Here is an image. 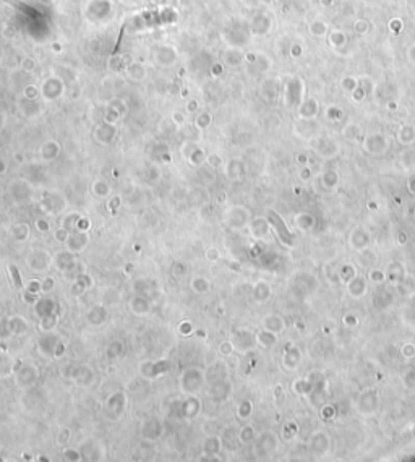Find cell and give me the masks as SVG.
<instances>
[{
	"label": "cell",
	"mask_w": 415,
	"mask_h": 462,
	"mask_svg": "<svg viewBox=\"0 0 415 462\" xmlns=\"http://www.w3.org/2000/svg\"><path fill=\"white\" fill-rule=\"evenodd\" d=\"M320 114V102L315 97H307L297 107V117L300 120H315Z\"/></svg>",
	"instance_id": "cell-9"
},
{
	"label": "cell",
	"mask_w": 415,
	"mask_h": 462,
	"mask_svg": "<svg viewBox=\"0 0 415 462\" xmlns=\"http://www.w3.org/2000/svg\"><path fill=\"white\" fill-rule=\"evenodd\" d=\"M252 412H253V404L250 402V401H243L240 405H238V409H237V415H238V419H248V417L252 415Z\"/></svg>",
	"instance_id": "cell-39"
},
{
	"label": "cell",
	"mask_w": 415,
	"mask_h": 462,
	"mask_svg": "<svg viewBox=\"0 0 415 462\" xmlns=\"http://www.w3.org/2000/svg\"><path fill=\"white\" fill-rule=\"evenodd\" d=\"M328 42L331 44L333 47L341 49V47H344L349 42V34L344 31V30H339V28L331 30L328 33Z\"/></svg>",
	"instance_id": "cell-24"
},
{
	"label": "cell",
	"mask_w": 415,
	"mask_h": 462,
	"mask_svg": "<svg viewBox=\"0 0 415 462\" xmlns=\"http://www.w3.org/2000/svg\"><path fill=\"white\" fill-rule=\"evenodd\" d=\"M198 414H200V402L193 397L188 399V402H185V405H183V417L191 420V419H195Z\"/></svg>",
	"instance_id": "cell-33"
},
{
	"label": "cell",
	"mask_w": 415,
	"mask_h": 462,
	"mask_svg": "<svg viewBox=\"0 0 415 462\" xmlns=\"http://www.w3.org/2000/svg\"><path fill=\"white\" fill-rule=\"evenodd\" d=\"M255 444H257L255 448H257V451L260 452V454H269V452H272L276 449L278 438L271 431H264L263 434H260V437H257Z\"/></svg>",
	"instance_id": "cell-11"
},
{
	"label": "cell",
	"mask_w": 415,
	"mask_h": 462,
	"mask_svg": "<svg viewBox=\"0 0 415 462\" xmlns=\"http://www.w3.org/2000/svg\"><path fill=\"white\" fill-rule=\"evenodd\" d=\"M164 431L162 422L159 419H148L141 426V437L145 443H156L161 440Z\"/></svg>",
	"instance_id": "cell-7"
},
{
	"label": "cell",
	"mask_w": 415,
	"mask_h": 462,
	"mask_svg": "<svg viewBox=\"0 0 415 462\" xmlns=\"http://www.w3.org/2000/svg\"><path fill=\"white\" fill-rule=\"evenodd\" d=\"M386 107H388V111H396V109H397V102H394V101L388 102V104H386Z\"/></svg>",
	"instance_id": "cell-57"
},
{
	"label": "cell",
	"mask_w": 415,
	"mask_h": 462,
	"mask_svg": "<svg viewBox=\"0 0 415 462\" xmlns=\"http://www.w3.org/2000/svg\"><path fill=\"white\" fill-rule=\"evenodd\" d=\"M412 13L415 15V0H412Z\"/></svg>",
	"instance_id": "cell-59"
},
{
	"label": "cell",
	"mask_w": 415,
	"mask_h": 462,
	"mask_svg": "<svg viewBox=\"0 0 415 462\" xmlns=\"http://www.w3.org/2000/svg\"><path fill=\"white\" fill-rule=\"evenodd\" d=\"M79 451H81V457L85 462H101L105 454L102 444L96 440L83 441L79 444Z\"/></svg>",
	"instance_id": "cell-5"
},
{
	"label": "cell",
	"mask_w": 415,
	"mask_h": 462,
	"mask_svg": "<svg viewBox=\"0 0 415 462\" xmlns=\"http://www.w3.org/2000/svg\"><path fill=\"white\" fill-rule=\"evenodd\" d=\"M62 456L67 462H83L81 457V451L79 448H73V446H65L64 451H62Z\"/></svg>",
	"instance_id": "cell-35"
},
{
	"label": "cell",
	"mask_w": 415,
	"mask_h": 462,
	"mask_svg": "<svg viewBox=\"0 0 415 462\" xmlns=\"http://www.w3.org/2000/svg\"><path fill=\"white\" fill-rule=\"evenodd\" d=\"M396 140L404 148L412 146L415 143V127L410 123H402L396 131Z\"/></svg>",
	"instance_id": "cell-16"
},
{
	"label": "cell",
	"mask_w": 415,
	"mask_h": 462,
	"mask_svg": "<svg viewBox=\"0 0 415 462\" xmlns=\"http://www.w3.org/2000/svg\"><path fill=\"white\" fill-rule=\"evenodd\" d=\"M269 295H271L269 287H268L264 282H261L260 286L257 287V292H255V297H257V300H260V302H264V300H268V298H269Z\"/></svg>",
	"instance_id": "cell-42"
},
{
	"label": "cell",
	"mask_w": 415,
	"mask_h": 462,
	"mask_svg": "<svg viewBox=\"0 0 415 462\" xmlns=\"http://www.w3.org/2000/svg\"><path fill=\"white\" fill-rule=\"evenodd\" d=\"M346 289H347V294L352 298H362L368 290V279L364 276H357L349 284H346Z\"/></svg>",
	"instance_id": "cell-13"
},
{
	"label": "cell",
	"mask_w": 415,
	"mask_h": 462,
	"mask_svg": "<svg viewBox=\"0 0 415 462\" xmlns=\"http://www.w3.org/2000/svg\"><path fill=\"white\" fill-rule=\"evenodd\" d=\"M257 342L263 345V347H271V345H274L278 342V334L263 330L257 334Z\"/></svg>",
	"instance_id": "cell-31"
},
{
	"label": "cell",
	"mask_w": 415,
	"mask_h": 462,
	"mask_svg": "<svg viewBox=\"0 0 415 462\" xmlns=\"http://www.w3.org/2000/svg\"><path fill=\"white\" fill-rule=\"evenodd\" d=\"M318 287V281L312 273H298L294 278V290L300 298H307Z\"/></svg>",
	"instance_id": "cell-3"
},
{
	"label": "cell",
	"mask_w": 415,
	"mask_h": 462,
	"mask_svg": "<svg viewBox=\"0 0 415 462\" xmlns=\"http://www.w3.org/2000/svg\"><path fill=\"white\" fill-rule=\"evenodd\" d=\"M324 115H326V119L331 122H341L344 119V109L336 104H331L324 109Z\"/></svg>",
	"instance_id": "cell-34"
},
{
	"label": "cell",
	"mask_w": 415,
	"mask_h": 462,
	"mask_svg": "<svg viewBox=\"0 0 415 462\" xmlns=\"http://www.w3.org/2000/svg\"><path fill=\"white\" fill-rule=\"evenodd\" d=\"M367 208H368L370 211H376V209H378V203H376V201H368V203H367Z\"/></svg>",
	"instance_id": "cell-56"
},
{
	"label": "cell",
	"mask_w": 415,
	"mask_h": 462,
	"mask_svg": "<svg viewBox=\"0 0 415 462\" xmlns=\"http://www.w3.org/2000/svg\"><path fill=\"white\" fill-rule=\"evenodd\" d=\"M298 179L302 182H310L313 179V171L310 166H305V167H300L298 171Z\"/></svg>",
	"instance_id": "cell-45"
},
{
	"label": "cell",
	"mask_w": 415,
	"mask_h": 462,
	"mask_svg": "<svg viewBox=\"0 0 415 462\" xmlns=\"http://www.w3.org/2000/svg\"><path fill=\"white\" fill-rule=\"evenodd\" d=\"M378 405H379V397L375 389H365L364 393L358 396L357 411L362 415H367V417L373 415L378 411Z\"/></svg>",
	"instance_id": "cell-4"
},
{
	"label": "cell",
	"mask_w": 415,
	"mask_h": 462,
	"mask_svg": "<svg viewBox=\"0 0 415 462\" xmlns=\"http://www.w3.org/2000/svg\"><path fill=\"white\" fill-rule=\"evenodd\" d=\"M269 222L278 229V235H279L281 240L284 242L286 245L292 247V245H294V235L289 232V229H287V226H286V222L282 221V219L276 214V212H271V214H269Z\"/></svg>",
	"instance_id": "cell-12"
},
{
	"label": "cell",
	"mask_w": 415,
	"mask_h": 462,
	"mask_svg": "<svg viewBox=\"0 0 415 462\" xmlns=\"http://www.w3.org/2000/svg\"><path fill=\"white\" fill-rule=\"evenodd\" d=\"M357 276H358V274H357L355 266L350 264V263H344L341 268L338 269V278H339V281L342 284H349L352 279L357 278Z\"/></svg>",
	"instance_id": "cell-26"
},
{
	"label": "cell",
	"mask_w": 415,
	"mask_h": 462,
	"mask_svg": "<svg viewBox=\"0 0 415 462\" xmlns=\"http://www.w3.org/2000/svg\"><path fill=\"white\" fill-rule=\"evenodd\" d=\"M294 224L300 232H312L316 226V218L310 212H298L294 218Z\"/></svg>",
	"instance_id": "cell-19"
},
{
	"label": "cell",
	"mask_w": 415,
	"mask_h": 462,
	"mask_svg": "<svg viewBox=\"0 0 415 462\" xmlns=\"http://www.w3.org/2000/svg\"><path fill=\"white\" fill-rule=\"evenodd\" d=\"M339 182H341V175L336 169H326V171L321 172V177H320V183L324 190H336L339 186Z\"/></svg>",
	"instance_id": "cell-18"
},
{
	"label": "cell",
	"mask_w": 415,
	"mask_h": 462,
	"mask_svg": "<svg viewBox=\"0 0 415 462\" xmlns=\"http://www.w3.org/2000/svg\"><path fill=\"white\" fill-rule=\"evenodd\" d=\"M407 188L412 195H415V177H410L409 182H407Z\"/></svg>",
	"instance_id": "cell-55"
},
{
	"label": "cell",
	"mask_w": 415,
	"mask_h": 462,
	"mask_svg": "<svg viewBox=\"0 0 415 462\" xmlns=\"http://www.w3.org/2000/svg\"><path fill=\"white\" fill-rule=\"evenodd\" d=\"M352 31L358 36H365V34L370 31V23L365 18H355L352 21Z\"/></svg>",
	"instance_id": "cell-37"
},
{
	"label": "cell",
	"mask_w": 415,
	"mask_h": 462,
	"mask_svg": "<svg viewBox=\"0 0 415 462\" xmlns=\"http://www.w3.org/2000/svg\"><path fill=\"white\" fill-rule=\"evenodd\" d=\"M191 375H193V371L185 373V378H183V383H182L183 389L188 391V393H191V391H197L201 386V383H203V376L201 375H198L197 378H193Z\"/></svg>",
	"instance_id": "cell-30"
},
{
	"label": "cell",
	"mask_w": 415,
	"mask_h": 462,
	"mask_svg": "<svg viewBox=\"0 0 415 462\" xmlns=\"http://www.w3.org/2000/svg\"><path fill=\"white\" fill-rule=\"evenodd\" d=\"M125 396H123V393H117L116 396H112L109 401H107V409H109V412H110V415L112 417H120L122 415V412L125 411Z\"/></svg>",
	"instance_id": "cell-21"
},
{
	"label": "cell",
	"mask_w": 415,
	"mask_h": 462,
	"mask_svg": "<svg viewBox=\"0 0 415 462\" xmlns=\"http://www.w3.org/2000/svg\"><path fill=\"white\" fill-rule=\"evenodd\" d=\"M405 268H404V264L402 263H399V261H393L390 266H388V273H386V276H388V281H391V282H394V284H399L405 276Z\"/></svg>",
	"instance_id": "cell-25"
},
{
	"label": "cell",
	"mask_w": 415,
	"mask_h": 462,
	"mask_svg": "<svg viewBox=\"0 0 415 462\" xmlns=\"http://www.w3.org/2000/svg\"><path fill=\"white\" fill-rule=\"evenodd\" d=\"M405 57H407V60L412 65H415V42H412L407 47V50H405Z\"/></svg>",
	"instance_id": "cell-50"
},
{
	"label": "cell",
	"mask_w": 415,
	"mask_h": 462,
	"mask_svg": "<svg viewBox=\"0 0 415 462\" xmlns=\"http://www.w3.org/2000/svg\"><path fill=\"white\" fill-rule=\"evenodd\" d=\"M344 323H346V326L354 328V326H357L358 319H357L355 315H346V316H344Z\"/></svg>",
	"instance_id": "cell-51"
},
{
	"label": "cell",
	"mask_w": 415,
	"mask_h": 462,
	"mask_svg": "<svg viewBox=\"0 0 415 462\" xmlns=\"http://www.w3.org/2000/svg\"><path fill=\"white\" fill-rule=\"evenodd\" d=\"M70 441H72V428L62 426L56 434V444L60 448H65V446H70Z\"/></svg>",
	"instance_id": "cell-32"
},
{
	"label": "cell",
	"mask_w": 415,
	"mask_h": 462,
	"mask_svg": "<svg viewBox=\"0 0 415 462\" xmlns=\"http://www.w3.org/2000/svg\"><path fill=\"white\" fill-rule=\"evenodd\" d=\"M295 162H297L298 166H302V167L310 166V156H308L307 153H300V154L295 156Z\"/></svg>",
	"instance_id": "cell-48"
},
{
	"label": "cell",
	"mask_w": 415,
	"mask_h": 462,
	"mask_svg": "<svg viewBox=\"0 0 415 462\" xmlns=\"http://www.w3.org/2000/svg\"><path fill=\"white\" fill-rule=\"evenodd\" d=\"M257 441V430H255L253 425H243L240 430L237 433V443L238 444H252Z\"/></svg>",
	"instance_id": "cell-22"
},
{
	"label": "cell",
	"mask_w": 415,
	"mask_h": 462,
	"mask_svg": "<svg viewBox=\"0 0 415 462\" xmlns=\"http://www.w3.org/2000/svg\"><path fill=\"white\" fill-rule=\"evenodd\" d=\"M303 97V83L300 78H290L286 85V104L287 105H298L302 104Z\"/></svg>",
	"instance_id": "cell-6"
},
{
	"label": "cell",
	"mask_w": 415,
	"mask_h": 462,
	"mask_svg": "<svg viewBox=\"0 0 415 462\" xmlns=\"http://www.w3.org/2000/svg\"><path fill=\"white\" fill-rule=\"evenodd\" d=\"M368 282H373V284H383L388 281V276L384 271H379V269H372L368 273Z\"/></svg>",
	"instance_id": "cell-40"
},
{
	"label": "cell",
	"mask_w": 415,
	"mask_h": 462,
	"mask_svg": "<svg viewBox=\"0 0 415 462\" xmlns=\"http://www.w3.org/2000/svg\"><path fill=\"white\" fill-rule=\"evenodd\" d=\"M367 94H368V93H367V91L364 90V88H362V86H358V88H357V90H355L354 93H352V94H350V97H352V101H354V102H362V101H364V99H365V97H367Z\"/></svg>",
	"instance_id": "cell-46"
},
{
	"label": "cell",
	"mask_w": 415,
	"mask_h": 462,
	"mask_svg": "<svg viewBox=\"0 0 415 462\" xmlns=\"http://www.w3.org/2000/svg\"><path fill=\"white\" fill-rule=\"evenodd\" d=\"M388 30H390L393 34H399L404 31V21L401 18H391L388 21Z\"/></svg>",
	"instance_id": "cell-43"
},
{
	"label": "cell",
	"mask_w": 415,
	"mask_h": 462,
	"mask_svg": "<svg viewBox=\"0 0 415 462\" xmlns=\"http://www.w3.org/2000/svg\"><path fill=\"white\" fill-rule=\"evenodd\" d=\"M360 133H362V130H360V127L357 125V123H354V122H350V123H347L346 127L342 128V137L346 138V140H357L358 137H360Z\"/></svg>",
	"instance_id": "cell-36"
},
{
	"label": "cell",
	"mask_w": 415,
	"mask_h": 462,
	"mask_svg": "<svg viewBox=\"0 0 415 462\" xmlns=\"http://www.w3.org/2000/svg\"><path fill=\"white\" fill-rule=\"evenodd\" d=\"M271 28H272V16L269 13H266V12L258 13L252 20L250 30H252L253 34H257V36H264V34L269 33Z\"/></svg>",
	"instance_id": "cell-10"
},
{
	"label": "cell",
	"mask_w": 415,
	"mask_h": 462,
	"mask_svg": "<svg viewBox=\"0 0 415 462\" xmlns=\"http://www.w3.org/2000/svg\"><path fill=\"white\" fill-rule=\"evenodd\" d=\"M334 414H336V409H334V405H323V409H321V417L323 419H333L334 417Z\"/></svg>",
	"instance_id": "cell-47"
},
{
	"label": "cell",
	"mask_w": 415,
	"mask_h": 462,
	"mask_svg": "<svg viewBox=\"0 0 415 462\" xmlns=\"http://www.w3.org/2000/svg\"><path fill=\"white\" fill-rule=\"evenodd\" d=\"M312 386H313L312 379H297L294 383V391L297 394H308L313 389Z\"/></svg>",
	"instance_id": "cell-38"
},
{
	"label": "cell",
	"mask_w": 415,
	"mask_h": 462,
	"mask_svg": "<svg viewBox=\"0 0 415 462\" xmlns=\"http://www.w3.org/2000/svg\"><path fill=\"white\" fill-rule=\"evenodd\" d=\"M232 344L231 342H224V344H220V352H223L224 355H229L232 352Z\"/></svg>",
	"instance_id": "cell-54"
},
{
	"label": "cell",
	"mask_w": 415,
	"mask_h": 462,
	"mask_svg": "<svg viewBox=\"0 0 415 462\" xmlns=\"http://www.w3.org/2000/svg\"><path fill=\"white\" fill-rule=\"evenodd\" d=\"M300 362H302V352H300V349L295 347V345H290V347L284 352V355H282V367L289 371L297 370Z\"/></svg>",
	"instance_id": "cell-14"
},
{
	"label": "cell",
	"mask_w": 415,
	"mask_h": 462,
	"mask_svg": "<svg viewBox=\"0 0 415 462\" xmlns=\"http://www.w3.org/2000/svg\"><path fill=\"white\" fill-rule=\"evenodd\" d=\"M312 149L323 159H333L339 154V143L331 137L320 135L312 140Z\"/></svg>",
	"instance_id": "cell-2"
},
{
	"label": "cell",
	"mask_w": 415,
	"mask_h": 462,
	"mask_svg": "<svg viewBox=\"0 0 415 462\" xmlns=\"http://www.w3.org/2000/svg\"><path fill=\"white\" fill-rule=\"evenodd\" d=\"M407 242H409L407 234H405L404 230H399V232H397V243H399V245H405Z\"/></svg>",
	"instance_id": "cell-53"
},
{
	"label": "cell",
	"mask_w": 415,
	"mask_h": 462,
	"mask_svg": "<svg viewBox=\"0 0 415 462\" xmlns=\"http://www.w3.org/2000/svg\"><path fill=\"white\" fill-rule=\"evenodd\" d=\"M362 148L367 154L375 156V157H381L384 156L388 151L391 148V141L383 133H370L362 141Z\"/></svg>",
	"instance_id": "cell-1"
},
{
	"label": "cell",
	"mask_w": 415,
	"mask_h": 462,
	"mask_svg": "<svg viewBox=\"0 0 415 462\" xmlns=\"http://www.w3.org/2000/svg\"><path fill=\"white\" fill-rule=\"evenodd\" d=\"M401 355L405 360H412L415 359V344L413 342H405L402 344L401 347Z\"/></svg>",
	"instance_id": "cell-41"
},
{
	"label": "cell",
	"mask_w": 415,
	"mask_h": 462,
	"mask_svg": "<svg viewBox=\"0 0 415 462\" xmlns=\"http://www.w3.org/2000/svg\"><path fill=\"white\" fill-rule=\"evenodd\" d=\"M347 243L354 252H364L370 245V234L364 227H355L350 230V234L347 237Z\"/></svg>",
	"instance_id": "cell-8"
},
{
	"label": "cell",
	"mask_w": 415,
	"mask_h": 462,
	"mask_svg": "<svg viewBox=\"0 0 415 462\" xmlns=\"http://www.w3.org/2000/svg\"><path fill=\"white\" fill-rule=\"evenodd\" d=\"M307 31H308V34H310L312 38L321 39V38H328V33L331 30H329L328 21H324L321 18H313L310 23H308Z\"/></svg>",
	"instance_id": "cell-17"
},
{
	"label": "cell",
	"mask_w": 415,
	"mask_h": 462,
	"mask_svg": "<svg viewBox=\"0 0 415 462\" xmlns=\"http://www.w3.org/2000/svg\"><path fill=\"white\" fill-rule=\"evenodd\" d=\"M197 462H220V459H219V456H213V454H206V452H203L201 456H198Z\"/></svg>",
	"instance_id": "cell-49"
},
{
	"label": "cell",
	"mask_w": 415,
	"mask_h": 462,
	"mask_svg": "<svg viewBox=\"0 0 415 462\" xmlns=\"http://www.w3.org/2000/svg\"><path fill=\"white\" fill-rule=\"evenodd\" d=\"M399 162L404 169H415V148H404L399 153Z\"/></svg>",
	"instance_id": "cell-28"
},
{
	"label": "cell",
	"mask_w": 415,
	"mask_h": 462,
	"mask_svg": "<svg viewBox=\"0 0 415 462\" xmlns=\"http://www.w3.org/2000/svg\"><path fill=\"white\" fill-rule=\"evenodd\" d=\"M302 52H303V49H302V46L300 44H292V47H290V56L292 57H300L302 56Z\"/></svg>",
	"instance_id": "cell-52"
},
{
	"label": "cell",
	"mask_w": 415,
	"mask_h": 462,
	"mask_svg": "<svg viewBox=\"0 0 415 462\" xmlns=\"http://www.w3.org/2000/svg\"><path fill=\"white\" fill-rule=\"evenodd\" d=\"M263 326H264V330H266V331H271V333H274V334H281L282 331H284L286 323H284V319H282L279 315H269V316L264 318Z\"/></svg>",
	"instance_id": "cell-23"
},
{
	"label": "cell",
	"mask_w": 415,
	"mask_h": 462,
	"mask_svg": "<svg viewBox=\"0 0 415 462\" xmlns=\"http://www.w3.org/2000/svg\"><path fill=\"white\" fill-rule=\"evenodd\" d=\"M201 446H203V452H206V454L220 456V452L224 449V441L219 434H208V437L203 440Z\"/></svg>",
	"instance_id": "cell-15"
},
{
	"label": "cell",
	"mask_w": 415,
	"mask_h": 462,
	"mask_svg": "<svg viewBox=\"0 0 415 462\" xmlns=\"http://www.w3.org/2000/svg\"><path fill=\"white\" fill-rule=\"evenodd\" d=\"M328 446H329V438H328V434L323 431H316L310 438V448L316 452V454H324V452L328 451Z\"/></svg>",
	"instance_id": "cell-20"
},
{
	"label": "cell",
	"mask_w": 415,
	"mask_h": 462,
	"mask_svg": "<svg viewBox=\"0 0 415 462\" xmlns=\"http://www.w3.org/2000/svg\"><path fill=\"white\" fill-rule=\"evenodd\" d=\"M402 383L407 386V388H413L415 386V368L413 367H410V368H407V370L404 371Z\"/></svg>",
	"instance_id": "cell-44"
},
{
	"label": "cell",
	"mask_w": 415,
	"mask_h": 462,
	"mask_svg": "<svg viewBox=\"0 0 415 462\" xmlns=\"http://www.w3.org/2000/svg\"><path fill=\"white\" fill-rule=\"evenodd\" d=\"M235 345L240 350H246V349H250V347H253V344H255V341H257V337L255 336H252L248 331H242V333H237V336H235Z\"/></svg>",
	"instance_id": "cell-27"
},
{
	"label": "cell",
	"mask_w": 415,
	"mask_h": 462,
	"mask_svg": "<svg viewBox=\"0 0 415 462\" xmlns=\"http://www.w3.org/2000/svg\"><path fill=\"white\" fill-rule=\"evenodd\" d=\"M339 86H341V90H342L344 93L352 94V93H354V91L357 90V88L360 86V81H358V78H355V76L346 75V76H342V78H341Z\"/></svg>",
	"instance_id": "cell-29"
},
{
	"label": "cell",
	"mask_w": 415,
	"mask_h": 462,
	"mask_svg": "<svg viewBox=\"0 0 415 462\" xmlns=\"http://www.w3.org/2000/svg\"><path fill=\"white\" fill-rule=\"evenodd\" d=\"M260 4H263V5H271V4H276L278 0H258Z\"/></svg>",
	"instance_id": "cell-58"
}]
</instances>
